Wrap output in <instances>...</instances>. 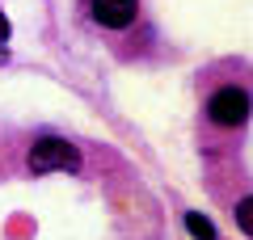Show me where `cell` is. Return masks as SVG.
Here are the masks:
<instances>
[{
    "label": "cell",
    "mask_w": 253,
    "mask_h": 240,
    "mask_svg": "<svg viewBox=\"0 0 253 240\" xmlns=\"http://www.w3.org/2000/svg\"><path fill=\"white\" fill-rule=\"evenodd\" d=\"M186 228H190V236H194V240H215V228H211L207 215H194V211H190L186 215Z\"/></svg>",
    "instance_id": "cell-4"
},
{
    "label": "cell",
    "mask_w": 253,
    "mask_h": 240,
    "mask_svg": "<svg viewBox=\"0 0 253 240\" xmlns=\"http://www.w3.org/2000/svg\"><path fill=\"white\" fill-rule=\"evenodd\" d=\"M236 223H241L245 236L253 232V198H241V202H236Z\"/></svg>",
    "instance_id": "cell-5"
},
{
    "label": "cell",
    "mask_w": 253,
    "mask_h": 240,
    "mask_svg": "<svg viewBox=\"0 0 253 240\" xmlns=\"http://www.w3.org/2000/svg\"><path fill=\"white\" fill-rule=\"evenodd\" d=\"M9 34H13V26H9V17L0 13V42H9Z\"/></svg>",
    "instance_id": "cell-6"
},
{
    "label": "cell",
    "mask_w": 253,
    "mask_h": 240,
    "mask_svg": "<svg viewBox=\"0 0 253 240\" xmlns=\"http://www.w3.org/2000/svg\"><path fill=\"white\" fill-rule=\"evenodd\" d=\"M207 114H211V122H219V126H241L245 118H249V97H245V89H219L215 97H211Z\"/></svg>",
    "instance_id": "cell-2"
},
{
    "label": "cell",
    "mask_w": 253,
    "mask_h": 240,
    "mask_svg": "<svg viewBox=\"0 0 253 240\" xmlns=\"http://www.w3.org/2000/svg\"><path fill=\"white\" fill-rule=\"evenodd\" d=\"M135 13H139V0H93V17H97L101 26H110V30L131 26Z\"/></svg>",
    "instance_id": "cell-3"
},
{
    "label": "cell",
    "mask_w": 253,
    "mask_h": 240,
    "mask_svg": "<svg viewBox=\"0 0 253 240\" xmlns=\"http://www.w3.org/2000/svg\"><path fill=\"white\" fill-rule=\"evenodd\" d=\"M30 169L34 173H55V169H81V152L68 139H38L30 148Z\"/></svg>",
    "instance_id": "cell-1"
}]
</instances>
